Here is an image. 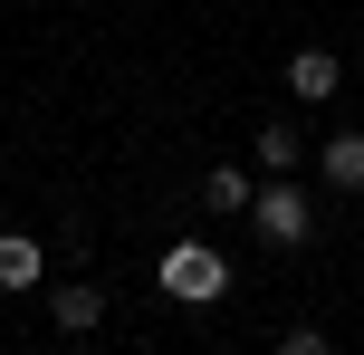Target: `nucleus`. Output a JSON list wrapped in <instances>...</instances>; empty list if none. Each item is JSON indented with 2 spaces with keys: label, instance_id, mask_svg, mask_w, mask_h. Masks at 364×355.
I'll return each instance as SVG.
<instances>
[{
  "label": "nucleus",
  "instance_id": "nucleus-1",
  "mask_svg": "<svg viewBox=\"0 0 364 355\" xmlns=\"http://www.w3.org/2000/svg\"><path fill=\"white\" fill-rule=\"evenodd\" d=\"M164 288L182 307H211L220 288H230V260H220V250H201V240H182V250H164Z\"/></svg>",
  "mask_w": 364,
  "mask_h": 355
},
{
  "label": "nucleus",
  "instance_id": "nucleus-2",
  "mask_svg": "<svg viewBox=\"0 0 364 355\" xmlns=\"http://www.w3.org/2000/svg\"><path fill=\"white\" fill-rule=\"evenodd\" d=\"M250 221H259V240L297 250V240H307V221H316V211H307V192H297V183H269V192H250Z\"/></svg>",
  "mask_w": 364,
  "mask_h": 355
},
{
  "label": "nucleus",
  "instance_id": "nucleus-3",
  "mask_svg": "<svg viewBox=\"0 0 364 355\" xmlns=\"http://www.w3.org/2000/svg\"><path fill=\"white\" fill-rule=\"evenodd\" d=\"M316 164H326L336 192H364V134H326V144H316Z\"/></svg>",
  "mask_w": 364,
  "mask_h": 355
},
{
  "label": "nucleus",
  "instance_id": "nucleus-4",
  "mask_svg": "<svg viewBox=\"0 0 364 355\" xmlns=\"http://www.w3.org/2000/svg\"><path fill=\"white\" fill-rule=\"evenodd\" d=\"M288 87L307 96V106H316V96H336V58H326V48H297V58H288Z\"/></svg>",
  "mask_w": 364,
  "mask_h": 355
},
{
  "label": "nucleus",
  "instance_id": "nucleus-5",
  "mask_svg": "<svg viewBox=\"0 0 364 355\" xmlns=\"http://www.w3.org/2000/svg\"><path fill=\"white\" fill-rule=\"evenodd\" d=\"M96 317H106V288H58V327L68 337H96Z\"/></svg>",
  "mask_w": 364,
  "mask_h": 355
},
{
  "label": "nucleus",
  "instance_id": "nucleus-6",
  "mask_svg": "<svg viewBox=\"0 0 364 355\" xmlns=\"http://www.w3.org/2000/svg\"><path fill=\"white\" fill-rule=\"evenodd\" d=\"M29 279H38V240L10 231V240H0V288H29Z\"/></svg>",
  "mask_w": 364,
  "mask_h": 355
},
{
  "label": "nucleus",
  "instance_id": "nucleus-7",
  "mask_svg": "<svg viewBox=\"0 0 364 355\" xmlns=\"http://www.w3.org/2000/svg\"><path fill=\"white\" fill-rule=\"evenodd\" d=\"M297 154H307V134H288V125L259 134V164H269V173H297Z\"/></svg>",
  "mask_w": 364,
  "mask_h": 355
},
{
  "label": "nucleus",
  "instance_id": "nucleus-8",
  "mask_svg": "<svg viewBox=\"0 0 364 355\" xmlns=\"http://www.w3.org/2000/svg\"><path fill=\"white\" fill-rule=\"evenodd\" d=\"M211 211H250V173H230V164H211Z\"/></svg>",
  "mask_w": 364,
  "mask_h": 355
}]
</instances>
